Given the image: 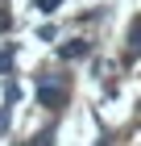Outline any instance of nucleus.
I'll return each instance as SVG.
<instances>
[{
	"label": "nucleus",
	"mask_w": 141,
	"mask_h": 146,
	"mask_svg": "<svg viewBox=\"0 0 141 146\" xmlns=\"http://www.w3.org/2000/svg\"><path fill=\"white\" fill-rule=\"evenodd\" d=\"M37 100H42L46 109H62V104H66V88L58 84L54 75H46L42 84H37Z\"/></svg>",
	"instance_id": "1"
},
{
	"label": "nucleus",
	"mask_w": 141,
	"mask_h": 146,
	"mask_svg": "<svg viewBox=\"0 0 141 146\" xmlns=\"http://www.w3.org/2000/svg\"><path fill=\"white\" fill-rule=\"evenodd\" d=\"M87 54H91V46H87L83 38H75V42L58 46V58H66V63H75V58H87Z\"/></svg>",
	"instance_id": "2"
},
{
	"label": "nucleus",
	"mask_w": 141,
	"mask_h": 146,
	"mask_svg": "<svg viewBox=\"0 0 141 146\" xmlns=\"http://www.w3.org/2000/svg\"><path fill=\"white\" fill-rule=\"evenodd\" d=\"M141 54V17H133V25H129V58H137Z\"/></svg>",
	"instance_id": "3"
},
{
	"label": "nucleus",
	"mask_w": 141,
	"mask_h": 146,
	"mask_svg": "<svg viewBox=\"0 0 141 146\" xmlns=\"http://www.w3.org/2000/svg\"><path fill=\"white\" fill-rule=\"evenodd\" d=\"M12 58H17L12 50H0V75H9V71H12Z\"/></svg>",
	"instance_id": "4"
},
{
	"label": "nucleus",
	"mask_w": 141,
	"mask_h": 146,
	"mask_svg": "<svg viewBox=\"0 0 141 146\" xmlns=\"http://www.w3.org/2000/svg\"><path fill=\"white\" fill-rule=\"evenodd\" d=\"M29 146H54V134H37V138H33Z\"/></svg>",
	"instance_id": "5"
},
{
	"label": "nucleus",
	"mask_w": 141,
	"mask_h": 146,
	"mask_svg": "<svg viewBox=\"0 0 141 146\" xmlns=\"http://www.w3.org/2000/svg\"><path fill=\"white\" fill-rule=\"evenodd\" d=\"M58 4H62V0H37V9H42V13H54Z\"/></svg>",
	"instance_id": "6"
},
{
	"label": "nucleus",
	"mask_w": 141,
	"mask_h": 146,
	"mask_svg": "<svg viewBox=\"0 0 141 146\" xmlns=\"http://www.w3.org/2000/svg\"><path fill=\"white\" fill-rule=\"evenodd\" d=\"M9 25H12V17H9L4 9H0V34H9Z\"/></svg>",
	"instance_id": "7"
},
{
	"label": "nucleus",
	"mask_w": 141,
	"mask_h": 146,
	"mask_svg": "<svg viewBox=\"0 0 141 146\" xmlns=\"http://www.w3.org/2000/svg\"><path fill=\"white\" fill-rule=\"evenodd\" d=\"M4 125H9V117H4V113H0V129H4Z\"/></svg>",
	"instance_id": "8"
}]
</instances>
